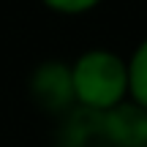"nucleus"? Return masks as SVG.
I'll list each match as a JSON object with an SVG mask.
<instances>
[{
  "instance_id": "nucleus-4",
  "label": "nucleus",
  "mask_w": 147,
  "mask_h": 147,
  "mask_svg": "<svg viewBox=\"0 0 147 147\" xmlns=\"http://www.w3.org/2000/svg\"><path fill=\"white\" fill-rule=\"evenodd\" d=\"M128 63V101L147 112V36L125 57Z\"/></svg>"
},
{
  "instance_id": "nucleus-1",
  "label": "nucleus",
  "mask_w": 147,
  "mask_h": 147,
  "mask_svg": "<svg viewBox=\"0 0 147 147\" xmlns=\"http://www.w3.org/2000/svg\"><path fill=\"white\" fill-rule=\"evenodd\" d=\"M71 82L76 106L109 112L128 101V63L120 52L90 47L71 60Z\"/></svg>"
},
{
  "instance_id": "nucleus-2",
  "label": "nucleus",
  "mask_w": 147,
  "mask_h": 147,
  "mask_svg": "<svg viewBox=\"0 0 147 147\" xmlns=\"http://www.w3.org/2000/svg\"><path fill=\"white\" fill-rule=\"evenodd\" d=\"M27 95L41 112L63 117L76 106L71 82V63L60 57L41 60L27 76Z\"/></svg>"
},
{
  "instance_id": "nucleus-3",
  "label": "nucleus",
  "mask_w": 147,
  "mask_h": 147,
  "mask_svg": "<svg viewBox=\"0 0 147 147\" xmlns=\"http://www.w3.org/2000/svg\"><path fill=\"white\" fill-rule=\"evenodd\" d=\"M55 147H117V144L109 134L104 112L74 106L68 115L60 117Z\"/></svg>"
},
{
  "instance_id": "nucleus-6",
  "label": "nucleus",
  "mask_w": 147,
  "mask_h": 147,
  "mask_svg": "<svg viewBox=\"0 0 147 147\" xmlns=\"http://www.w3.org/2000/svg\"><path fill=\"white\" fill-rule=\"evenodd\" d=\"M131 147H147V112H144L142 123H139V131H136V136H134Z\"/></svg>"
},
{
  "instance_id": "nucleus-5",
  "label": "nucleus",
  "mask_w": 147,
  "mask_h": 147,
  "mask_svg": "<svg viewBox=\"0 0 147 147\" xmlns=\"http://www.w3.org/2000/svg\"><path fill=\"white\" fill-rule=\"evenodd\" d=\"M49 11L55 14H63V16H76V14H87L93 11L95 5H101L104 0H41Z\"/></svg>"
}]
</instances>
